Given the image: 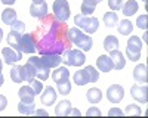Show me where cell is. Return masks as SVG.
<instances>
[{
	"mask_svg": "<svg viewBox=\"0 0 148 118\" xmlns=\"http://www.w3.org/2000/svg\"><path fill=\"white\" fill-rule=\"evenodd\" d=\"M2 21L6 25H14L16 22V10L12 9V7H6L2 12Z\"/></svg>",
	"mask_w": 148,
	"mask_h": 118,
	"instance_id": "20",
	"label": "cell"
},
{
	"mask_svg": "<svg viewBox=\"0 0 148 118\" xmlns=\"http://www.w3.org/2000/svg\"><path fill=\"white\" fill-rule=\"evenodd\" d=\"M18 111H19V114H22V115H33V114L36 112V103H34V102H31V103L19 102Z\"/></svg>",
	"mask_w": 148,
	"mask_h": 118,
	"instance_id": "24",
	"label": "cell"
},
{
	"mask_svg": "<svg viewBox=\"0 0 148 118\" xmlns=\"http://www.w3.org/2000/svg\"><path fill=\"white\" fill-rule=\"evenodd\" d=\"M104 22H105V25L107 27H114L116 24L119 22V16L116 12H107V14L104 15Z\"/></svg>",
	"mask_w": 148,
	"mask_h": 118,
	"instance_id": "31",
	"label": "cell"
},
{
	"mask_svg": "<svg viewBox=\"0 0 148 118\" xmlns=\"http://www.w3.org/2000/svg\"><path fill=\"white\" fill-rule=\"evenodd\" d=\"M65 59H62V62L65 65H70V66H82L84 62H86V56H84V52L80 50V49H71V50H67L65 52Z\"/></svg>",
	"mask_w": 148,
	"mask_h": 118,
	"instance_id": "5",
	"label": "cell"
},
{
	"mask_svg": "<svg viewBox=\"0 0 148 118\" xmlns=\"http://www.w3.org/2000/svg\"><path fill=\"white\" fill-rule=\"evenodd\" d=\"M71 108V102L70 100H61L56 108H55V115L61 117V115H67V111Z\"/></svg>",
	"mask_w": 148,
	"mask_h": 118,
	"instance_id": "30",
	"label": "cell"
},
{
	"mask_svg": "<svg viewBox=\"0 0 148 118\" xmlns=\"http://www.w3.org/2000/svg\"><path fill=\"white\" fill-rule=\"evenodd\" d=\"M133 78L136 83H147V65L139 64L133 69Z\"/></svg>",
	"mask_w": 148,
	"mask_h": 118,
	"instance_id": "19",
	"label": "cell"
},
{
	"mask_svg": "<svg viewBox=\"0 0 148 118\" xmlns=\"http://www.w3.org/2000/svg\"><path fill=\"white\" fill-rule=\"evenodd\" d=\"M42 61L45 62V65L47 68H56L62 64V58H61V53H43Z\"/></svg>",
	"mask_w": 148,
	"mask_h": 118,
	"instance_id": "11",
	"label": "cell"
},
{
	"mask_svg": "<svg viewBox=\"0 0 148 118\" xmlns=\"http://www.w3.org/2000/svg\"><path fill=\"white\" fill-rule=\"evenodd\" d=\"M147 15H142V16H139L138 18V21H136V25H138V28H141V30H147Z\"/></svg>",
	"mask_w": 148,
	"mask_h": 118,
	"instance_id": "38",
	"label": "cell"
},
{
	"mask_svg": "<svg viewBox=\"0 0 148 118\" xmlns=\"http://www.w3.org/2000/svg\"><path fill=\"white\" fill-rule=\"evenodd\" d=\"M12 30L14 31H18V33H24V30H25V24H24V21H18L16 19V22L14 24V25H12Z\"/></svg>",
	"mask_w": 148,
	"mask_h": 118,
	"instance_id": "37",
	"label": "cell"
},
{
	"mask_svg": "<svg viewBox=\"0 0 148 118\" xmlns=\"http://www.w3.org/2000/svg\"><path fill=\"white\" fill-rule=\"evenodd\" d=\"M34 114H36V115H46V117H47V111H43V109H36Z\"/></svg>",
	"mask_w": 148,
	"mask_h": 118,
	"instance_id": "43",
	"label": "cell"
},
{
	"mask_svg": "<svg viewBox=\"0 0 148 118\" xmlns=\"http://www.w3.org/2000/svg\"><path fill=\"white\" fill-rule=\"evenodd\" d=\"M2 55H3V59H5V64H8V65L16 64L22 58V52L15 50V49H12V47H5L2 50Z\"/></svg>",
	"mask_w": 148,
	"mask_h": 118,
	"instance_id": "9",
	"label": "cell"
},
{
	"mask_svg": "<svg viewBox=\"0 0 148 118\" xmlns=\"http://www.w3.org/2000/svg\"><path fill=\"white\" fill-rule=\"evenodd\" d=\"M125 114H126V115H136V117H139V115L142 114V111H141V108H139L138 105L130 103V105H127V106H126Z\"/></svg>",
	"mask_w": 148,
	"mask_h": 118,
	"instance_id": "34",
	"label": "cell"
},
{
	"mask_svg": "<svg viewBox=\"0 0 148 118\" xmlns=\"http://www.w3.org/2000/svg\"><path fill=\"white\" fill-rule=\"evenodd\" d=\"M31 87H33V90H34L36 94H40V92L43 90V84L40 83V80H36V78L31 81Z\"/></svg>",
	"mask_w": 148,
	"mask_h": 118,
	"instance_id": "36",
	"label": "cell"
},
{
	"mask_svg": "<svg viewBox=\"0 0 148 118\" xmlns=\"http://www.w3.org/2000/svg\"><path fill=\"white\" fill-rule=\"evenodd\" d=\"M52 10H53V15L58 21H61V22L68 21V18H70L68 0H55L53 6H52Z\"/></svg>",
	"mask_w": 148,
	"mask_h": 118,
	"instance_id": "6",
	"label": "cell"
},
{
	"mask_svg": "<svg viewBox=\"0 0 148 118\" xmlns=\"http://www.w3.org/2000/svg\"><path fill=\"white\" fill-rule=\"evenodd\" d=\"M123 96H125V89L120 84H111L107 90V99L111 103H119L121 102Z\"/></svg>",
	"mask_w": 148,
	"mask_h": 118,
	"instance_id": "7",
	"label": "cell"
},
{
	"mask_svg": "<svg viewBox=\"0 0 148 118\" xmlns=\"http://www.w3.org/2000/svg\"><path fill=\"white\" fill-rule=\"evenodd\" d=\"M86 98H88V100L90 103H99L101 99H102V92L99 89H96V87H92L88 90V93H86Z\"/></svg>",
	"mask_w": 148,
	"mask_h": 118,
	"instance_id": "23",
	"label": "cell"
},
{
	"mask_svg": "<svg viewBox=\"0 0 148 118\" xmlns=\"http://www.w3.org/2000/svg\"><path fill=\"white\" fill-rule=\"evenodd\" d=\"M39 49L36 44L34 40V34H24L22 35V40H21V52L24 53H36V50Z\"/></svg>",
	"mask_w": 148,
	"mask_h": 118,
	"instance_id": "8",
	"label": "cell"
},
{
	"mask_svg": "<svg viewBox=\"0 0 148 118\" xmlns=\"http://www.w3.org/2000/svg\"><path fill=\"white\" fill-rule=\"evenodd\" d=\"M56 86H58V92H59V94H64V96L70 94V92H71V83H70V80L61 81V83H58Z\"/></svg>",
	"mask_w": 148,
	"mask_h": 118,
	"instance_id": "32",
	"label": "cell"
},
{
	"mask_svg": "<svg viewBox=\"0 0 148 118\" xmlns=\"http://www.w3.org/2000/svg\"><path fill=\"white\" fill-rule=\"evenodd\" d=\"M42 0H33V3H40Z\"/></svg>",
	"mask_w": 148,
	"mask_h": 118,
	"instance_id": "48",
	"label": "cell"
},
{
	"mask_svg": "<svg viewBox=\"0 0 148 118\" xmlns=\"http://www.w3.org/2000/svg\"><path fill=\"white\" fill-rule=\"evenodd\" d=\"M138 2L136 0H127V2L121 6V10H123V14H125L126 16H132L135 15L138 12Z\"/></svg>",
	"mask_w": 148,
	"mask_h": 118,
	"instance_id": "21",
	"label": "cell"
},
{
	"mask_svg": "<svg viewBox=\"0 0 148 118\" xmlns=\"http://www.w3.org/2000/svg\"><path fill=\"white\" fill-rule=\"evenodd\" d=\"M10 78L14 83H22L24 81V77H22V66L21 65H15L12 66L10 69Z\"/></svg>",
	"mask_w": 148,
	"mask_h": 118,
	"instance_id": "29",
	"label": "cell"
},
{
	"mask_svg": "<svg viewBox=\"0 0 148 118\" xmlns=\"http://www.w3.org/2000/svg\"><path fill=\"white\" fill-rule=\"evenodd\" d=\"M22 77H24V81H27V83H31V81L36 78L34 68L31 66L30 62H27L25 65L22 66Z\"/></svg>",
	"mask_w": 148,
	"mask_h": 118,
	"instance_id": "25",
	"label": "cell"
},
{
	"mask_svg": "<svg viewBox=\"0 0 148 118\" xmlns=\"http://www.w3.org/2000/svg\"><path fill=\"white\" fill-rule=\"evenodd\" d=\"M0 39H3V30L0 28Z\"/></svg>",
	"mask_w": 148,
	"mask_h": 118,
	"instance_id": "47",
	"label": "cell"
},
{
	"mask_svg": "<svg viewBox=\"0 0 148 118\" xmlns=\"http://www.w3.org/2000/svg\"><path fill=\"white\" fill-rule=\"evenodd\" d=\"M0 2H2L3 5H14L16 0H0Z\"/></svg>",
	"mask_w": 148,
	"mask_h": 118,
	"instance_id": "44",
	"label": "cell"
},
{
	"mask_svg": "<svg viewBox=\"0 0 148 118\" xmlns=\"http://www.w3.org/2000/svg\"><path fill=\"white\" fill-rule=\"evenodd\" d=\"M2 68H3V62H2V59H0V74H2Z\"/></svg>",
	"mask_w": 148,
	"mask_h": 118,
	"instance_id": "46",
	"label": "cell"
},
{
	"mask_svg": "<svg viewBox=\"0 0 148 118\" xmlns=\"http://www.w3.org/2000/svg\"><path fill=\"white\" fill-rule=\"evenodd\" d=\"M95 2H96V3H99V2H102V0H95Z\"/></svg>",
	"mask_w": 148,
	"mask_h": 118,
	"instance_id": "49",
	"label": "cell"
},
{
	"mask_svg": "<svg viewBox=\"0 0 148 118\" xmlns=\"http://www.w3.org/2000/svg\"><path fill=\"white\" fill-rule=\"evenodd\" d=\"M52 78L53 81L56 83H61V81H65V80H70V71L67 66H56V69L53 71L52 74Z\"/></svg>",
	"mask_w": 148,
	"mask_h": 118,
	"instance_id": "18",
	"label": "cell"
},
{
	"mask_svg": "<svg viewBox=\"0 0 148 118\" xmlns=\"http://www.w3.org/2000/svg\"><path fill=\"white\" fill-rule=\"evenodd\" d=\"M18 96H19L21 102L31 103V102H34L36 93H34V90H33V87H31V86H24V87H21V89H19Z\"/></svg>",
	"mask_w": 148,
	"mask_h": 118,
	"instance_id": "16",
	"label": "cell"
},
{
	"mask_svg": "<svg viewBox=\"0 0 148 118\" xmlns=\"http://www.w3.org/2000/svg\"><path fill=\"white\" fill-rule=\"evenodd\" d=\"M86 115H88V117H90V115H96V117H99V115H101V111L98 109V108H89V109H88V112H86Z\"/></svg>",
	"mask_w": 148,
	"mask_h": 118,
	"instance_id": "39",
	"label": "cell"
},
{
	"mask_svg": "<svg viewBox=\"0 0 148 118\" xmlns=\"http://www.w3.org/2000/svg\"><path fill=\"white\" fill-rule=\"evenodd\" d=\"M108 115H110V117H113V115H119V117H120V115H123V111H121L120 108H111V109L108 111Z\"/></svg>",
	"mask_w": 148,
	"mask_h": 118,
	"instance_id": "40",
	"label": "cell"
},
{
	"mask_svg": "<svg viewBox=\"0 0 148 118\" xmlns=\"http://www.w3.org/2000/svg\"><path fill=\"white\" fill-rule=\"evenodd\" d=\"M6 106H8V99H6V96L0 94V111H3Z\"/></svg>",
	"mask_w": 148,
	"mask_h": 118,
	"instance_id": "41",
	"label": "cell"
},
{
	"mask_svg": "<svg viewBox=\"0 0 148 118\" xmlns=\"http://www.w3.org/2000/svg\"><path fill=\"white\" fill-rule=\"evenodd\" d=\"M133 30V25H132V22L129 19H123L119 22V33L121 35H129Z\"/></svg>",
	"mask_w": 148,
	"mask_h": 118,
	"instance_id": "28",
	"label": "cell"
},
{
	"mask_svg": "<svg viewBox=\"0 0 148 118\" xmlns=\"http://www.w3.org/2000/svg\"><path fill=\"white\" fill-rule=\"evenodd\" d=\"M108 6L111 10H120L123 6V0H108Z\"/></svg>",
	"mask_w": 148,
	"mask_h": 118,
	"instance_id": "35",
	"label": "cell"
},
{
	"mask_svg": "<svg viewBox=\"0 0 148 118\" xmlns=\"http://www.w3.org/2000/svg\"><path fill=\"white\" fill-rule=\"evenodd\" d=\"M28 62L31 64V66L34 68V73H36V78H39L40 81H46L49 78V69L45 65V62L42 61V58L39 56H31L28 59Z\"/></svg>",
	"mask_w": 148,
	"mask_h": 118,
	"instance_id": "4",
	"label": "cell"
},
{
	"mask_svg": "<svg viewBox=\"0 0 148 118\" xmlns=\"http://www.w3.org/2000/svg\"><path fill=\"white\" fill-rule=\"evenodd\" d=\"M30 14L33 18H45L47 15V3L45 2V0H42L40 3H33L30 6Z\"/></svg>",
	"mask_w": 148,
	"mask_h": 118,
	"instance_id": "12",
	"label": "cell"
},
{
	"mask_svg": "<svg viewBox=\"0 0 148 118\" xmlns=\"http://www.w3.org/2000/svg\"><path fill=\"white\" fill-rule=\"evenodd\" d=\"M96 66L99 71L102 73H110V71L114 69V64H113V59L107 55H101L99 58L96 59Z\"/></svg>",
	"mask_w": 148,
	"mask_h": 118,
	"instance_id": "13",
	"label": "cell"
},
{
	"mask_svg": "<svg viewBox=\"0 0 148 118\" xmlns=\"http://www.w3.org/2000/svg\"><path fill=\"white\" fill-rule=\"evenodd\" d=\"M0 41H2V39H0Z\"/></svg>",
	"mask_w": 148,
	"mask_h": 118,
	"instance_id": "50",
	"label": "cell"
},
{
	"mask_svg": "<svg viewBox=\"0 0 148 118\" xmlns=\"http://www.w3.org/2000/svg\"><path fill=\"white\" fill-rule=\"evenodd\" d=\"M74 83H76L77 86H86L89 84V75L86 73V69H80L77 73H74V77H73Z\"/></svg>",
	"mask_w": 148,
	"mask_h": 118,
	"instance_id": "22",
	"label": "cell"
},
{
	"mask_svg": "<svg viewBox=\"0 0 148 118\" xmlns=\"http://www.w3.org/2000/svg\"><path fill=\"white\" fill-rule=\"evenodd\" d=\"M147 92H148V89H147L145 84H144V86H142V84H133L132 89H130L132 98H133L135 100L141 102V103H147V100H148V98H147Z\"/></svg>",
	"mask_w": 148,
	"mask_h": 118,
	"instance_id": "10",
	"label": "cell"
},
{
	"mask_svg": "<svg viewBox=\"0 0 148 118\" xmlns=\"http://www.w3.org/2000/svg\"><path fill=\"white\" fill-rule=\"evenodd\" d=\"M141 50H142V41L138 35H132L127 41L126 55L130 61H138L141 59Z\"/></svg>",
	"mask_w": 148,
	"mask_h": 118,
	"instance_id": "3",
	"label": "cell"
},
{
	"mask_svg": "<svg viewBox=\"0 0 148 118\" xmlns=\"http://www.w3.org/2000/svg\"><path fill=\"white\" fill-rule=\"evenodd\" d=\"M40 100H42V103L46 105V106L53 105L55 100H56V90H55L53 87H51V86H47V87L43 90V94L40 96Z\"/></svg>",
	"mask_w": 148,
	"mask_h": 118,
	"instance_id": "15",
	"label": "cell"
},
{
	"mask_svg": "<svg viewBox=\"0 0 148 118\" xmlns=\"http://www.w3.org/2000/svg\"><path fill=\"white\" fill-rule=\"evenodd\" d=\"M117 47H119V39L116 35H107L104 40V49L110 52L113 49H117Z\"/></svg>",
	"mask_w": 148,
	"mask_h": 118,
	"instance_id": "27",
	"label": "cell"
},
{
	"mask_svg": "<svg viewBox=\"0 0 148 118\" xmlns=\"http://www.w3.org/2000/svg\"><path fill=\"white\" fill-rule=\"evenodd\" d=\"M96 2L95 0H83L82 3V15H92L95 12V7H96Z\"/></svg>",
	"mask_w": 148,
	"mask_h": 118,
	"instance_id": "26",
	"label": "cell"
},
{
	"mask_svg": "<svg viewBox=\"0 0 148 118\" xmlns=\"http://www.w3.org/2000/svg\"><path fill=\"white\" fill-rule=\"evenodd\" d=\"M110 58L113 59V64H114V69H123L126 66V59L123 56V53L119 49H113L110 50Z\"/></svg>",
	"mask_w": 148,
	"mask_h": 118,
	"instance_id": "14",
	"label": "cell"
},
{
	"mask_svg": "<svg viewBox=\"0 0 148 118\" xmlns=\"http://www.w3.org/2000/svg\"><path fill=\"white\" fill-rule=\"evenodd\" d=\"M21 40H22V34L18 33V31L10 30V33L8 34V43L12 46V49L21 52Z\"/></svg>",
	"mask_w": 148,
	"mask_h": 118,
	"instance_id": "17",
	"label": "cell"
},
{
	"mask_svg": "<svg viewBox=\"0 0 148 118\" xmlns=\"http://www.w3.org/2000/svg\"><path fill=\"white\" fill-rule=\"evenodd\" d=\"M67 115H80V111L79 109H76V108H70L68 111H67Z\"/></svg>",
	"mask_w": 148,
	"mask_h": 118,
	"instance_id": "42",
	"label": "cell"
},
{
	"mask_svg": "<svg viewBox=\"0 0 148 118\" xmlns=\"http://www.w3.org/2000/svg\"><path fill=\"white\" fill-rule=\"evenodd\" d=\"M74 24L88 34H95L98 31V27H99V21L96 18H89L88 15H82V14L74 16Z\"/></svg>",
	"mask_w": 148,
	"mask_h": 118,
	"instance_id": "2",
	"label": "cell"
},
{
	"mask_svg": "<svg viewBox=\"0 0 148 118\" xmlns=\"http://www.w3.org/2000/svg\"><path fill=\"white\" fill-rule=\"evenodd\" d=\"M142 2H144V0H142Z\"/></svg>",
	"mask_w": 148,
	"mask_h": 118,
	"instance_id": "51",
	"label": "cell"
},
{
	"mask_svg": "<svg viewBox=\"0 0 148 118\" xmlns=\"http://www.w3.org/2000/svg\"><path fill=\"white\" fill-rule=\"evenodd\" d=\"M3 83H5V78H3L2 74H0V86H3Z\"/></svg>",
	"mask_w": 148,
	"mask_h": 118,
	"instance_id": "45",
	"label": "cell"
},
{
	"mask_svg": "<svg viewBox=\"0 0 148 118\" xmlns=\"http://www.w3.org/2000/svg\"><path fill=\"white\" fill-rule=\"evenodd\" d=\"M84 69H86V73H88V75H89V83H96L98 80H99V73L95 69V66L88 65Z\"/></svg>",
	"mask_w": 148,
	"mask_h": 118,
	"instance_id": "33",
	"label": "cell"
},
{
	"mask_svg": "<svg viewBox=\"0 0 148 118\" xmlns=\"http://www.w3.org/2000/svg\"><path fill=\"white\" fill-rule=\"evenodd\" d=\"M67 37H68V40L73 44H76L79 49L83 50V52L90 50L92 46H93V40H92L90 35L83 34V31H80L79 28H70L67 31Z\"/></svg>",
	"mask_w": 148,
	"mask_h": 118,
	"instance_id": "1",
	"label": "cell"
}]
</instances>
